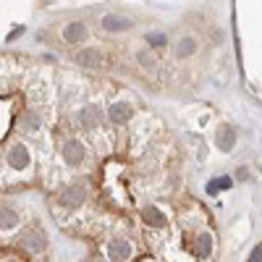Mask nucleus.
<instances>
[{
  "mask_svg": "<svg viewBox=\"0 0 262 262\" xmlns=\"http://www.w3.org/2000/svg\"><path fill=\"white\" fill-rule=\"evenodd\" d=\"M108 260H131V254H134V249H131V244L126 242L123 236H116V239H110V244H108Z\"/></svg>",
  "mask_w": 262,
  "mask_h": 262,
  "instance_id": "nucleus-11",
  "label": "nucleus"
},
{
  "mask_svg": "<svg viewBox=\"0 0 262 262\" xmlns=\"http://www.w3.org/2000/svg\"><path fill=\"white\" fill-rule=\"evenodd\" d=\"M231 186H233V179H231V176H221V179H215V181L207 183V194L215 197L221 189H231Z\"/></svg>",
  "mask_w": 262,
  "mask_h": 262,
  "instance_id": "nucleus-18",
  "label": "nucleus"
},
{
  "mask_svg": "<svg viewBox=\"0 0 262 262\" xmlns=\"http://www.w3.org/2000/svg\"><path fill=\"white\" fill-rule=\"evenodd\" d=\"M141 223L152 225V228H162V225H165V215H162L160 207L147 204V207H141Z\"/></svg>",
  "mask_w": 262,
  "mask_h": 262,
  "instance_id": "nucleus-13",
  "label": "nucleus"
},
{
  "mask_svg": "<svg viewBox=\"0 0 262 262\" xmlns=\"http://www.w3.org/2000/svg\"><path fill=\"white\" fill-rule=\"evenodd\" d=\"M84 158H87V147H84L76 137H68L60 144V160L66 162L68 168H79L84 162Z\"/></svg>",
  "mask_w": 262,
  "mask_h": 262,
  "instance_id": "nucleus-1",
  "label": "nucleus"
},
{
  "mask_svg": "<svg viewBox=\"0 0 262 262\" xmlns=\"http://www.w3.org/2000/svg\"><path fill=\"white\" fill-rule=\"evenodd\" d=\"M137 63H139V66H144V68H155V66H158L152 47H150V50H147V47H141V50L137 53Z\"/></svg>",
  "mask_w": 262,
  "mask_h": 262,
  "instance_id": "nucleus-19",
  "label": "nucleus"
},
{
  "mask_svg": "<svg viewBox=\"0 0 262 262\" xmlns=\"http://www.w3.org/2000/svg\"><path fill=\"white\" fill-rule=\"evenodd\" d=\"M60 37L66 45H79V42L87 40V24L84 21H68L60 29Z\"/></svg>",
  "mask_w": 262,
  "mask_h": 262,
  "instance_id": "nucleus-6",
  "label": "nucleus"
},
{
  "mask_svg": "<svg viewBox=\"0 0 262 262\" xmlns=\"http://www.w3.org/2000/svg\"><path fill=\"white\" fill-rule=\"evenodd\" d=\"M192 252H194L197 260H207L210 257L212 254V236L210 233H200V236H197V244L192 246Z\"/></svg>",
  "mask_w": 262,
  "mask_h": 262,
  "instance_id": "nucleus-15",
  "label": "nucleus"
},
{
  "mask_svg": "<svg viewBox=\"0 0 262 262\" xmlns=\"http://www.w3.org/2000/svg\"><path fill=\"white\" fill-rule=\"evenodd\" d=\"M100 26L108 34H118V32H129L134 24H131V19L118 16V13H105V16L100 19Z\"/></svg>",
  "mask_w": 262,
  "mask_h": 262,
  "instance_id": "nucleus-7",
  "label": "nucleus"
},
{
  "mask_svg": "<svg viewBox=\"0 0 262 262\" xmlns=\"http://www.w3.org/2000/svg\"><path fill=\"white\" fill-rule=\"evenodd\" d=\"M19 246L26 254H42V252L47 249V236L40 228H32V231H26L24 236L19 239Z\"/></svg>",
  "mask_w": 262,
  "mask_h": 262,
  "instance_id": "nucleus-3",
  "label": "nucleus"
},
{
  "mask_svg": "<svg viewBox=\"0 0 262 262\" xmlns=\"http://www.w3.org/2000/svg\"><path fill=\"white\" fill-rule=\"evenodd\" d=\"M200 50V42H197L192 34H186V37H181L179 42H176V47H173V55L179 60H183V58H192V55Z\"/></svg>",
  "mask_w": 262,
  "mask_h": 262,
  "instance_id": "nucleus-12",
  "label": "nucleus"
},
{
  "mask_svg": "<svg viewBox=\"0 0 262 262\" xmlns=\"http://www.w3.org/2000/svg\"><path fill=\"white\" fill-rule=\"evenodd\" d=\"M249 260H252V262H257V260H262V244H260L257 249L252 252V257H249Z\"/></svg>",
  "mask_w": 262,
  "mask_h": 262,
  "instance_id": "nucleus-21",
  "label": "nucleus"
},
{
  "mask_svg": "<svg viewBox=\"0 0 262 262\" xmlns=\"http://www.w3.org/2000/svg\"><path fill=\"white\" fill-rule=\"evenodd\" d=\"M76 123H79L81 131H97L100 129V108H95V105H87V108H81L79 113H76Z\"/></svg>",
  "mask_w": 262,
  "mask_h": 262,
  "instance_id": "nucleus-5",
  "label": "nucleus"
},
{
  "mask_svg": "<svg viewBox=\"0 0 262 262\" xmlns=\"http://www.w3.org/2000/svg\"><path fill=\"white\" fill-rule=\"evenodd\" d=\"M74 60L79 68H87V71H97V68L105 66V55L97 50V47H81V50L74 55Z\"/></svg>",
  "mask_w": 262,
  "mask_h": 262,
  "instance_id": "nucleus-4",
  "label": "nucleus"
},
{
  "mask_svg": "<svg viewBox=\"0 0 262 262\" xmlns=\"http://www.w3.org/2000/svg\"><path fill=\"white\" fill-rule=\"evenodd\" d=\"M144 40H147V45H150L152 50H162V47L168 45V34L165 32H150Z\"/></svg>",
  "mask_w": 262,
  "mask_h": 262,
  "instance_id": "nucleus-17",
  "label": "nucleus"
},
{
  "mask_svg": "<svg viewBox=\"0 0 262 262\" xmlns=\"http://www.w3.org/2000/svg\"><path fill=\"white\" fill-rule=\"evenodd\" d=\"M19 221H21V215L13 207H0V228L3 231H13L19 225Z\"/></svg>",
  "mask_w": 262,
  "mask_h": 262,
  "instance_id": "nucleus-16",
  "label": "nucleus"
},
{
  "mask_svg": "<svg viewBox=\"0 0 262 262\" xmlns=\"http://www.w3.org/2000/svg\"><path fill=\"white\" fill-rule=\"evenodd\" d=\"M40 129H42V113L40 110L29 108V110L21 113V118H19V131L21 134H37Z\"/></svg>",
  "mask_w": 262,
  "mask_h": 262,
  "instance_id": "nucleus-10",
  "label": "nucleus"
},
{
  "mask_svg": "<svg viewBox=\"0 0 262 262\" xmlns=\"http://www.w3.org/2000/svg\"><path fill=\"white\" fill-rule=\"evenodd\" d=\"M134 118V108L129 102H113L108 108V121L113 126H126Z\"/></svg>",
  "mask_w": 262,
  "mask_h": 262,
  "instance_id": "nucleus-8",
  "label": "nucleus"
},
{
  "mask_svg": "<svg viewBox=\"0 0 262 262\" xmlns=\"http://www.w3.org/2000/svg\"><path fill=\"white\" fill-rule=\"evenodd\" d=\"M215 141H218V147H221L223 152H231L233 147H236V131H233L231 126H221V129H218Z\"/></svg>",
  "mask_w": 262,
  "mask_h": 262,
  "instance_id": "nucleus-14",
  "label": "nucleus"
},
{
  "mask_svg": "<svg viewBox=\"0 0 262 262\" xmlns=\"http://www.w3.org/2000/svg\"><path fill=\"white\" fill-rule=\"evenodd\" d=\"M8 162H11V168H16V171H26V168L32 165V155L21 141H16V144L8 150Z\"/></svg>",
  "mask_w": 262,
  "mask_h": 262,
  "instance_id": "nucleus-9",
  "label": "nucleus"
},
{
  "mask_svg": "<svg viewBox=\"0 0 262 262\" xmlns=\"http://www.w3.org/2000/svg\"><path fill=\"white\" fill-rule=\"evenodd\" d=\"M236 173H239V181H244V179H246V176H249V171H246V168H239V171H236Z\"/></svg>",
  "mask_w": 262,
  "mask_h": 262,
  "instance_id": "nucleus-22",
  "label": "nucleus"
},
{
  "mask_svg": "<svg viewBox=\"0 0 262 262\" xmlns=\"http://www.w3.org/2000/svg\"><path fill=\"white\" fill-rule=\"evenodd\" d=\"M84 202H87V186H84V183H71L58 197V204L66 210H79Z\"/></svg>",
  "mask_w": 262,
  "mask_h": 262,
  "instance_id": "nucleus-2",
  "label": "nucleus"
},
{
  "mask_svg": "<svg viewBox=\"0 0 262 262\" xmlns=\"http://www.w3.org/2000/svg\"><path fill=\"white\" fill-rule=\"evenodd\" d=\"M21 34H24V26H16V29H13V32L8 34V42H13L16 37H21Z\"/></svg>",
  "mask_w": 262,
  "mask_h": 262,
  "instance_id": "nucleus-20",
  "label": "nucleus"
}]
</instances>
